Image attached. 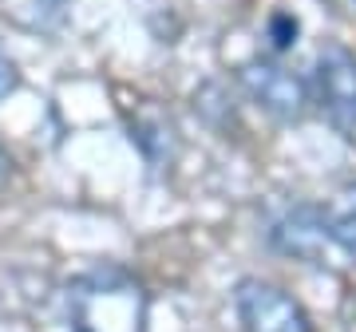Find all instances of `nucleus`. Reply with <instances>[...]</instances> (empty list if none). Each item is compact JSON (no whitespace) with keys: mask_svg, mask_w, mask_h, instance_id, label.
<instances>
[{"mask_svg":"<svg viewBox=\"0 0 356 332\" xmlns=\"http://www.w3.org/2000/svg\"><path fill=\"white\" fill-rule=\"evenodd\" d=\"M313 103L332 127L356 131V56L344 44H325L313 67Z\"/></svg>","mask_w":356,"mask_h":332,"instance_id":"3","label":"nucleus"},{"mask_svg":"<svg viewBox=\"0 0 356 332\" xmlns=\"http://www.w3.org/2000/svg\"><path fill=\"white\" fill-rule=\"evenodd\" d=\"M0 20L28 36H56L67 20V0H0Z\"/></svg>","mask_w":356,"mask_h":332,"instance_id":"7","label":"nucleus"},{"mask_svg":"<svg viewBox=\"0 0 356 332\" xmlns=\"http://www.w3.org/2000/svg\"><path fill=\"white\" fill-rule=\"evenodd\" d=\"M72 332H143L147 329V293L119 269L88 273L67 293Z\"/></svg>","mask_w":356,"mask_h":332,"instance_id":"1","label":"nucleus"},{"mask_svg":"<svg viewBox=\"0 0 356 332\" xmlns=\"http://www.w3.org/2000/svg\"><path fill=\"white\" fill-rule=\"evenodd\" d=\"M269 242L285 257H297V261H309V265H325L329 249H337L321 206H293V210H285L269 226Z\"/></svg>","mask_w":356,"mask_h":332,"instance_id":"5","label":"nucleus"},{"mask_svg":"<svg viewBox=\"0 0 356 332\" xmlns=\"http://www.w3.org/2000/svg\"><path fill=\"white\" fill-rule=\"evenodd\" d=\"M131 139H135V147L143 151V158L151 166H166L178 151L175 123H170V115H163L151 99L139 103V111L131 119Z\"/></svg>","mask_w":356,"mask_h":332,"instance_id":"6","label":"nucleus"},{"mask_svg":"<svg viewBox=\"0 0 356 332\" xmlns=\"http://www.w3.org/2000/svg\"><path fill=\"white\" fill-rule=\"evenodd\" d=\"M348 4H353V8H356V0H348Z\"/></svg>","mask_w":356,"mask_h":332,"instance_id":"12","label":"nucleus"},{"mask_svg":"<svg viewBox=\"0 0 356 332\" xmlns=\"http://www.w3.org/2000/svg\"><path fill=\"white\" fill-rule=\"evenodd\" d=\"M238 83L250 99L266 111V115L281 119V123H297L305 119L309 103H313V91L297 72L273 64V60H250V64L238 67Z\"/></svg>","mask_w":356,"mask_h":332,"instance_id":"2","label":"nucleus"},{"mask_svg":"<svg viewBox=\"0 0 356 332\" xmlns=\"http://www.w3.org/2000/svg\"><path fill=\"white\" fill-rule=\"evenodd\" d=\"M329 238L337 242V249L348 257H356V182H344L329 202L321 206Z\"/></svg>","mask_w":356,"mask_h":332,"instance_id":"8","label":"nucleus"},{"mask_svg":"<svg viewBox=\"0 0 356 332\" xmlns=\"http://www.w3.org/2000/svg\"><path fill=\"white\" fill-rule=\"evenodd\" d=\"M8 179H13V158H8V151L0 147V190L8 186Z\"/></svg>","mask_w":356,"mask_h":332,"instance_id":"11","label":"nucleus"},{"mask_svg":"<svg viewBox=\"0 0 356 332\" xmlns=\"http://www.w3.org/2000/svg\"><path fill=\"white\" fill-rule=\"evenodd\" d=\"M269 44H273V51H285L297 44V20L285 13H277L273 20H269Z\"/></svg>","mask_w":356,"mask_h":332,"instance_id":"9","label":"nucleus"},{"mask_svg":"<svg viewBox=\"0 0 356 332\" xmlns=\"http://www.w3.org/2000/svg\"><path fill=\"white\" fill-rule=\"evenodd\" d=\"M234 301L245 332H313V320L301 308V301L269 281H257V277L238 281Z\"/></svg>","mask_w":356,"mask_h":332,"instance_id":"4","label":"nucleus"},{"mask_svg":"<svg viewBox=\"0 0 356 332\" xmlns=\"http://www.w3.org/2000/svg\"><path fill=\"white\" fill-rule=\"evenodd\" d=\"M16 83H20V76H16V64L8 60V56H0V99H4V95H13Z\"/></svg>","mask_w":356,"mask_h":332,"instance_id":"10","label":"nucleus"}]
</instances>
